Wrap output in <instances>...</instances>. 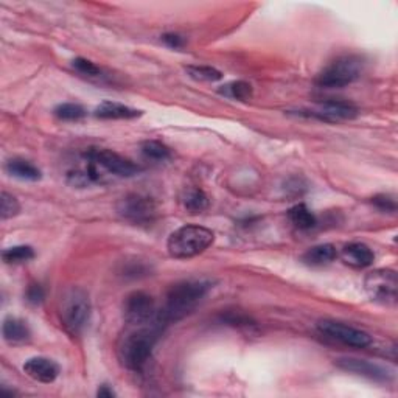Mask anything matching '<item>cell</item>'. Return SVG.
<instances>
[{
    "instance_id": "cell-1",
    "label": "cell",
    "mask_w": 398,
    "mask_h": 398,
    "mask_svg": "<svg viewBox=\"0 0 398 398\" xmlns=\"http://www.w3.org/2000/svg\"><path fill=\"white\" fill-rule=\"evenodd\" d=\"M211 288L207 281H184L170 286L165 295L164 308L157 313L159 324L165 327L182 319L206 298Z\"/></svg>"
},
{
    "instance_id": "cell-2",
    "label": "cell",
    "mask_w": 398,
    "mask_h": 398,
    "mask_svg": "<svg viewBox=\"0 0 398 398\" xmlns=\"http://www.w3.org/2000/svg\"><path fill=\"white\" fill-rule=\"evenodd\" d=\"M160 332L162 328L157 325H142L123 336L120 345H118V358L123 362V366L134 372L145 369Z\"/></svg>"
},
{
    "instance_id": "cell-3",
    "label": "cell",
    "mask_w": 398,
    "mask_h": 398,
    "mask_svg": "<svg viewBox=\"0 0 398 398\" xmlns=\"http://www.w3.org/2000/svg\"><path fill=\"white\" fill-rule=\"evenodd\" d=\"M215 234L207 227L187 224L174 231L167 241L168 253L174 258H192L211 246Z\"/></svg>"
},
{
    "instance_id": "cell-4",
    "label": "cell",
    "mask_w": 398,
    "mask_h": 398,
    "mask_svg": "<svg viewBox=\"0 0 398 398\" xmlns=\"http://www.w3.org/2000/svg\"><path fill=\"white\" fill-rule=\"evenodd\" d=\"M90 299L83 288H69L59 302V318L67 333L78 336L90 318Z\"/></svg>"
},
{
    "instance_id": "cell-5",
    "label": "cell",
    "mask_w": 398,
    "mask_h": 398,
    "mask_svg": "<svg viewBox=\"0 0 398 398\" xmlns=\"http://www.w3.org/2000/svg\"><path fill=\"white\" fill-rule=\"evenodd\" d=\"M362 61L358 56L347 55L342 58H337L330 66L319 73L316 84L319 88L327 89H337L345 88L357 81L361 75Z\"/></svg>"
},
{
    "instance_id": "cell-6",
    "label": "cell",
    "mask_w": 398,
    "mask_h": 398,
    "mask_svg": "<svg viewBox=\"0 0 398 398\" xmlns=\"http://www.w3.org/2000/svg\"><path fill=\"white\" fill-rule=\"evenodd\" d=\"M156 302L150 294L143 291H134L126 295L123 302V316L128 324L134 327L157 325L164 328L157 320Z\"/></svg>"
},
{
    "instance_id": "cell-7",
    "label": "cell",
    "mask_w": 398,
    "mask_h": 398,
    "mask_svg": "<svg viewBox=\"0 0 398 398\" xmlns=\"http://www.w3.org/2000/svg\"><path fill=\"white\" fill-rule=\"evenodd\" d=\"M364 288L369 298L384 305H394L397 302L398 278L392 269H375L364 278Z\"/></svg>"
},
{
    "instance_id": "cell-8",
    "label": "cell",
    "mask_w": 398,
    "mask_h": 398,
    "mask_svg": "<svg viewBox=\"0 0 398 398\" xmlns=\"http://www.w3.org/2000/svg\"><path fill=\"white\" fill-rule=\"evenodd\" d=\"M118 215L132 224L145 226L151 224L157 216L155 201L143 194H126L117 204Z\"/></svg>"
},
{
    "instance_id": "cell-9",
    "label": "cell",
    "mask_w": 398,
    "mask_h": 398,
    "mask_svg": "<svg viewBox=\"0 0 398 398\" xmlns=\"http://www.w3.org/2000/svg\"><path fill=\"white\" fill-rule=\"evenodd\" d=\"M318 330L320 335L330 337V340L355 347V349H364V347H369L372 344V336L369 333L362 332L357 327L336 323V320H320V323H318Z\"/></svg>"
},
{
    "instance_id": "cell-10",
    "label": "cell",
    "mask_w": 398,
    "mask_h": 398,
    "mask_svg": "<svg viewBox=\"0 0 398 398\" xmlns=\"http://www.w3.org/2000/svg\"><path fill=\"white\" fill-rule=\"evenodd\" d=\"M84 157L92 160L100 168H103L105 172L118 177H131L140 172V168L131 162L130 159L117 155V152L111 150L92 148L84 155Z\"/></svg>"
},
{
    "instance_id": "cell-11",
    "label": "cell",
    "mask_w": 398,
    "mask_h": 398,
    "mask_svg": "<svg viewBox=\"0 0 398 398\" xmlns=\"http://www.w3.org/2000/svg\"><path fill=\"white\" fill-rule=\"evenodd\" d=\"M336 366L345 372H349V374L367 378L370 381H375V383H387V381H391L392 378L387 369L379 366V364L369 362L366 360L340 358L336 361Z\"/></svg>"
},
{
    "instance_id": "cell-12",
    "label": "cell",
    "mask_w": 398,
    "mask_h": 398,
    "mask_svg": "<svg viewBox=\"0 0 398 398\" xmlns=\"http://www.w3.org/2000/svg\"><path fill=\"white\" fill-rule=\"evenodd\" d=\"M311 117H316L319 120L325 122H340V120H352L358 115L357 106H353L349 101L328 100L324 103H319L316 109L310 112Z\"/></svg>"
},
{
    "instance_id": "cell-13",
    "label": "cell",
    "mask_w": 398,
    "mask_h": 398,
    "mask_svg": "<svg viewBox=\"0 0 398 398\" xmlns=\"http://www.w3.org/2000/svg\"><path fill=\"white\" fill-rule=\"evenodd\" d=\"M23 372L31 379L38 381V383L50 384L59 377V366L52 360L44 357H36V358H30L23 364Z\"/></svg>"
},
{
    "instance_id": "cell-14",
    "label": "cell",
    "mask_w": 398,
    "mask_h": 398,
    "mask_svg": "<svg viewBox=\"0 0 398 398\" xmlns=\"http://www.w3.org/2000/svg\"><path fill=\"white\" fill-rule=\"evenodd\" d=\"M342 260L352 268L364 269L374 265L375 253L367 246V244L350 243L342 249Z\"/></svg>"
},
{
    "instance_id": "cell-15",
    "label": "cell",
    "mask_w": 398,
    "mask_h": 398,
    "mask_svg": "<svg viewBox=\"0 0 398 398\" xmlns=\"http://www.w3.org/2000/svg\"><path fill=\"white\" fill-rule=\"evenodd\" d=\"M140 114L142 112L139 109L115 103V101H103L94 111V115L97 118H103V120H131V118L139 117Z\"/></svg>"
},
{
    "instance_id": "cell-16",
    "label": "cell",
    "mask_w": 398,
    "mask_h": 398,
    "mask_svg": "<svg viewBox=\"0 0 398 398\" xmlns=\"http://www.w3.org/2000/svg\"><path fill=\"white\" fill-rule=\"evenodd\" d=\"M2 335H4V340L8 344L18 345V344L27 342L30 340L31 332L27 323H23L22 319L6 318L2 325Z\"/></svg>"
},
{
    "instance_id": "cell-17",
    "label": "cell",
    "mask_w": 398,
    "mask_h": 398,
    "mask_svg": "<svg viewBox=\"0 0 398 398\" xmlns=\"http://www.w3.org/2000/svg\"><path fill=\"white\" fill-rule=\"evenodd\" d=\"M336 258H337V251L333 244L330 243L319 244V246L308 249L302 257L303 263L308 266H325L333 263Z\"/></svg>"
},
{
    "instance_id": "cell-18",
    "label": "cell",
    "mask_w": 398,
    "mask_h": 398,
    "mask_svg": "<svg viewBox=\"0 0 398 398\" xmlns=\"http://www.w3.org/2000/svg\"><path fill=\"white\" fill-rule=\"evenodd\" d=\"M6 172L8 174H11L13 177H16V179H21V181L35 182L41 179L39 168L23 159H11L10 162L6 164Z\"/></svg>"
},
{
    "instance_id": "cell-19",
    "label": "cell",
    "mask_w": 398,
    "mask_h": 398,
    "mask_svg": "<svg viewBox=\"0 0 398 398\" xmlns=\"http://www.w3.org/2000/svg\"><path fill=\"white\" fill-rule=\"evenodd\" d=\"M288 218H290V221L295 227L303 229V231H307V229H311L318 224L316 215L305 204H298L291 207L290 211H288Z\"/></svg>"
},
{
    "instance_id": "cell-20",
    "label": "cell",
    "mask_w": 398,
    "mask_h": 398,
    "mask_svg": "<svg viewBox=\"0 0 398 398\" xmlns=\"http://www.w3.org/2000/svg\"><path fill=\"white\" fill-rule=\"evenodd\" d=\"M182 204L190 214H201L209 207V198L201 189H189L184 193Z\"/></svg>"
},
{
    "instance_id": "cell-21",
    "label": "cell",
    "mask_w": 398,
    "mask_h": 398,
    "mask_svg": "<svg viewBox=\"0 0 398 398\" xmlns=\"http://www.w3.org/2000/svg\"><path fill=\"white\" fill-rule=\"evenodd\" d=\"M219 94L240 101H248L252 98V86L246 81H232L218 90Z\"/></svg>"
},
{
    "instance_id": "cell-22",
    "label": "cell",
    "mask_w": 398,
    "mask_h": 398,
    "mask_svg": "<svg viewBox=\"0 0 398 398\" xmlns=\"http://www.w3.org/2000/svg\"><path fill=\"white\" fill-rule=\"evenodd\" d=\"M142 155L150 160H156V162H165L172 157V151L162 142L157 140H147L142 143Z\"/></svg>"
},
{
    "instance_id": "cell-23",
    "label": "cell",
    "mask_w": 398,
    "mask_h": 398,
    "mask_svg": "<svg viewBox=\"0 0 398 398\" xmlns=\"http://www.w3.org/2000/svg\"><path fill=\"white\" fill-rule=\"evenodd\" d=\"M2 258L5 263L21 265L35 258V251L31 246H13L2 252Z\"/></svg>"
},
{
    "instance_id": "cell-24",
    "label": "cell",
    "mask_w": 398,
    "mask_h": 398,
    "mask_svg": "<svg viewBox=\"0 0 398 398\" xmlns=\"http://www.w3.org/2000/svg\"><path fill=\"white\" fill-rule=\"evenodd\" d=\"M53 114L59 118V120L76 122V120H81V118L86 115V109L76 103H63L55 108Z\"/></svg>"
},
{
    "instance_id": "cell-25",
    "label": "cell",
    "mask_w": 398,
    "mask_h": 398,
    "mask_svg": "<svg viewBox=\"0 0 398 398\" xmlns=\"http://www.w3.org/2000/svg\"><path fill=\"white\" fill-rule=\"evenodd\" d=\"M187 73L192 76L193 80L197 81H207V83H214L223 78V73L214 69L210 66H189L187 67Z\"/></svg>"
},
{
    "instance_id": "cell-26",
    "label": "cell",
    "mask_w": 398,
    "mask_h": 398,
    "mask_svg": "<svg viewBox=\"0 0 398 398\" xmlns=\"http://www.w3.org/2000/svg\"><path fill=\"white\" fill-rule=\"evenodd\" d=\"M19 211H21L19 201L16 199L13 194L2 192V197H0V216H2V219H10L18 215Z\"/></svg>"
},
{
    "instance_id": "cell-27",
    "label": "cell",
    "mask_w": 398,
    "mask_h": 398,
    "mask_svg": "<svg viewBox=\"0 0 398 398\" xmlns=\"http://www.w3.org/2000/svg\"><path fill=\"white\" fill-rule=\"evenodd\" d=\"M72 66L76 72H80L86 76H98L101 73L100 67L86 58H75L72 61Z\"/></svg>"
},
{
    "instance_id": "cell-28",
    "label": "cell",
    "mask_w": 398,
    "mask_h": 398,
    "mask_svg": "<svg viewBox=\"0 0 398 398\" xmlns=\"http://www.w3.org/2000/svg\"><path fill=\"white\" fill-rule=\"evenodd\" d=\"M372 202L383 211H395L397 210V202L389 194H377L375 198H372Z\"/></svg>"
},
{
    "instance_id": "cell-29",
    "label": "cell",
    "mask_w": 398,
    "mask_h": 398,
    "mask_svg": "<svg viewBox=\"0 0 398 398\" xmlns=\"http://www.w3.org/2000/svg\"><path fill=\"white\" fill-rule=\"evenodd\" d=\"M27 300L33 305H38L41 303L42 300H44L46 298V293H44V288H42L41 285L35 283V285H30L28 286V290H27Z\"/></svg>"
},
{
    "instance_id": "cell-30",
    "label": "cell",
    "mask_w": 398,
    "mask_h": 398,
    "mask_svg": "<svg viewBox=\"0 0 398 398\" xmlns=\"http://www.w3.org/2000/svg\"><path fill=\"white\" fill-rule=\"evenodd\" d=\"M162 41L170 48H182L185 44L184 38L181 35H176V33H167V35L162 36Z\"/></svg>"
},
{
    "instance_id": "cell-31",
    "label": "cell",
    "mask_w": 398,
    "mask_h": 398,
    "mask_svg": "<svg viewBox=\"0 0 398 398\" xmlns=\"http://www.w3.org/2000/svg\"><path fill=\"white\" fill-rule=\"evenodd\" d=\"M97 395H98V397H101V398H111V397H114V395H115V392H114L112 389L109 387V386L103 384V386H101V387L98 389Z\"/></svg>"
}]
</instances>
